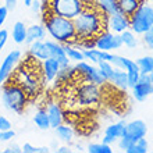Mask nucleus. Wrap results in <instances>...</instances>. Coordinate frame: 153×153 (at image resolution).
Wrapping results in <instances>:
<instances>
[{
    "label": "nucleus",
    "mask_w": 153,
    "mask_h": 153,
    "mask_svg": "<svg viewBox=\"0 0 153 153\" xmlns=\"http://www.w3.org/2000/svg\"><path fill=\"white\" fill-rule=\"evenodd\" d=\"M117 141H118V148H120V149H123V150L128 149L129 146H131V143H132V141H129L128 138H125V137L118 138Z\"/></svg>",
    "instance_id": "41"
},
{
    "label": "nucleus",
    "mask_w": 153,
    "mask_h": 153,
    "mask_svg": "<svg viewBox=\"0 0 153 153\" xmlns=\"http://www.w3.org/2000/svg\"><path fill=\"white\" fill-rule=\"evenodd\" d=\"M92 1L95 0H45L42 1V10L45 8L57 16L74 20Z\"/></svg>",
    "instance_id": "5"
},
{
    "label": "nucleus",
    "mask_w": 153,
    "mask_h": 153,
    "mask_svg": "<svg viewBox=\"0 0 153 153\" xmlns=\"http://www.w3.org/2000/svg\"><path fill=\"white\" fill-rule=\"evenodd\" d=\"M21 59H22V52L18 50V49H14V50L8 52L4 56L3 61L0 64V86L11 76V74L17 68L18 63L21 61Z\"/></svg>",
    "instance_id": "9"
},
{
    "label": "nucleus",
    "mask_w": 153,
    "mask_h": 153,
    "mask_svg": "<svg viewBox=\"0 0 153 153\" xmlns=\"http://www.w3.org/2000/svg\"><path fill=\"white\" fill-rule=\"evenodd\" d=\"M107 28L114 33L124 32L125 29H129V17L124 16L120 11L116 14H111V16H109V20H107Z\"/></svg>",
    "instance_id": "14"
},
{
    "label": "nucleus",
    "mask_w": 153,
    "mask_h": 153,
    "mask_svg": "<svg viewBox=\"0 0 153 153\" xmlns=\"http://www.w3.org/2000/svg\"><path fill=\"white\" fill-rule=\"evenodd\" d=\"M21 150L22 153H49L50 149L49 146H35L29 142H25L24 145L21 146Z\"/></svg>",
    "instance_id": "32"
},
{
    "label": "nucleus",
    "mask_w": 153,
    "mask_h": 153,
    "mask_svg": "<svg viewBox=\"0 0 153 153\" xmlns=\"http://www.w3.org/2000/svg\"><path fill=\"white\" fill-rule=\"evenodd\" d=\"M4 153H22L21 150V146L17 145V143H13V145H8L6 149L3 150Z\"/></svg>",
    "instance_id": "42"
},
{
    "label": "nucleus",
    "mask_w": 153,
    "mask_h": 153,
    "mask_svg": "<svg viewBox=\"0 0 153 153\" xmlns=\"http://www.w3.org/2000/svg\"><path fill=\"white\" fill-rule=\"evenodd\" d=\"M13 124L6 116H0V131H6V129H11Z\"/></svg>",
    "instance_id": "39"
},
{
    "label": "nucleus",
    "mask_w": 153,
    "mask_h": 153,
    "mask_svg": "<svg viewBox=\"0 0 153 153\" xmlns=\"http://www.w3.org/2000/svg\"><path fill=\"white\" fill-rule=\"evenodd\" d=\"M75 71H76V75L81 76L82 82H92V84H96L99 86H103L107 82L105 79V76L102 75L100 70L97 67H95V65L86 63L85 60L76 63Z\"/></svg>",
    "instance_id": "8"
},
{
    "label": "nucleus",
    "mask_w": 153,
    "mask_h": 153,
    "mask_svg": "<svg viewBox=\"0 0 153 153\" xmlns=\"http://www.w3.org/2000/svg\"><path fill=\"white\" fill-rule=\"evenodd\" d=\"M97 68L100 70L102 75L105 76V79H106V81H109L110 75H111V73H113L114 65L111 64L110 61H100V63L97 64Z\"/></svg>",
    "instance_id": "34"
},
{
    "label": "nucleus",
    "mask_w": 153,
    "mask_h": 153,
    "mask_svg": "<svg viewBox=\"0 0 153 153\" xmlns=\"http://www.w3.org/2000/svg\"><path fill=\"white\" fill-rule=\"evenodd\" d=\"M146 132H148V127H146L145 121L134 120V121H129V123H125L123 137L128 138L129 141L135 142L138 139H141V138H145Z\"/></svg>",
    "instance_id": "12"
},
{
    "label": "nucleus",
    "mask_w": 153,
    "mask_h": 153,
    "mask_svg": "<svg viewBox=\"0 0 153 153\" xmlns=\"http://www.w3.org/2000/svg\"><path fill=\"white\" fill-rule=\"evenodd\" d=\"M121 40H123V46L128 49H135L138 46V38L137 33L132 32L131 29H125L124 32L120 33Z\"/></svg>",
    "instance_id": "27"
},
{
    "label": "nucleus",
    "mask_w": 153,
    "mask_h": 153,
    "mask_svg": "<svg viewBox=\"0 0 153 153\" xmlns=\"http://www.w3.org/2000/svg\"><path fill=\"white\" fill-rule=\"evenodd\" d=\"M107 20H109V16L97 6L96 0L92 1L88 7H85L84 11L73 20L76 36H78L76 45L84 49L95 48L93 45L95 39L105 31H109Z\"/></svg>",
    "instance_id": "1"
},
{
    "label": "nucleus",
    "mask_w": 153,
    "mask_h": 153,
    "mask_svg": "<svg viewBox=\"0 0 153 153\" xmlns=\"http://www.w3.org/2000/svg\"><path fill=\"white\" fill-rule=\"evenodd\" d=\"M132 96L137 102H145L150 95H153V84L149 74H141L137 84L132 88Z\"/></svg>",
    "instance_id": "11"
},
{
    "label": "nucleus",
    "mask_w": 153,
    "mask_h": 153,
    "mask_svg": "<svg viewBox=\"0 0 153 153\" xmlns=\"http://www.w3.org/2000/svg\"><path fill=\"white\" fill-rule=\"evenodd\" d=\"M8 38H10V35H8V31H7V29L0 28V53H1V50H3L4 48H6Z\"/></svg>",
    "instance_id": "37"
},
{
    "label": "nucleus",
    "mask_w": 153,
    "mask_h": 153,
    "mask_svg": "<svg viewBox=\"0 0 153 153\" xmlns=\"http://www.w3.org/2000/svg\"><path fill=\"white\" fill-rule=\"evenodd\" d=\"M13 138H16V132L14 129H6V131H0V142H10Z\"/></svg>",
    "instance_id": "36"
},
{
    "label": "nucleus",
    "mask_w": 153,
    "mask_h": 153,
    "mask_svg": "<svg viewBox=\"0 0 153 153\" xmlns=\"http://www.w3.org/2000/svg\"><path fill=\"white\" fill-rule=\"evenodd\" d=\"M0 97H1V103L3 107L11 113L21 114L25 110L27 105L29 102V97L24 92V89L11 79H7L1 86H0Z\"/></svg>",
    "instance_id": "4"
},
{
    "label": "nucleus",
    "mask_w": 153,
    "mask_h": 153,
    "mask_svg": "<svg viewBox=\"0 0 153 153\" xmlns=\"http://www.w3.org/2000/svg\"><path fill=\"white\" fill-rule=\"evenodd\" d=\"M28 54L39 61L46 60L49 57V52H48L46 45H45V40H35L32 43H29Z\"/></svg>",
    "instance_id": "20"
},
{
    "label": "nucleus",
    "mask_w": 153,
    "mask_h": 153,
    "mask_svg": "<svg viewBox=\"0 0 153 153\" xmlns=\"http://www.w3.org/2000/svg\"><path fill=\"white\" fill-rule=\"evenodd\" d=\"M149 76H150V81H152V84H153V71L149 74Z\"/></svg>",
    "instance_id": "46"
},
{
    "label": "nucleus",
    "mask_w": 153,
    "mask_h": 153,
    "mask_svg": "<svg viewBox=\"0 0 153 153\" xmlns=\"http://www.w3.org/2000/svg\"><path fill=\"white\" fill-rule=\"evenodd\" d=\"M75 67L73 65H61L59 68V73H57V76H56V84L59 85H64V84H68V82H73L74 78H75Z\"/></svg>",
    "instance_id": "21"
},
{
    "label": "nucleus",
    "mask_w": 153,
    "mask_h": 153,
    "mask_svg": "<svg viewBox=\"0 0 153 153\" xmlns=\"http://www.w3.org/2000/svg\"><path fill=\"white\" fill-rule=\"evenodd\" d=\"M96 3L107 16L118 13V3H117V0H96Z\"/></svg>",
    "instance_id": "30"
},
{
    "label": "nucleus",
    "mask_w": 153,
    "mask_h": 153,
    "mask_svg": "<svg viewBox=\"0 0 153 153\" xmlns=\"http://www.w3.org/2000/svg\"><path fill=\"white\" fill-rule=\"evenodd\" d=\"M45 45L48 48V52H49V57H52L54 60H57V63L61 65H67L70 64V59L67 57L64 52V48L63 45L56 42V40H45Z\"/></svg>",
    "instance_id": "13"
},
{
    "label": "nucleus",
    "mask_w": 153,
    "mask_h": 153,
    "mask_svg": "<svg viewBox=\"0 0 153 153\" xmlns=\"http://www.w3.org/2000/svg\"><path fill=\"white\" fill-rule=\"evenodd\" d=\"M102 91L99 85L92 82H82L75 91V99L81 106H91L100 100Z\"/></svg>",
    "instance_id": "7"
},
{
    "label": "nucleus",
    "mask_w": 153,
    "mask_h": 153,
    "mask_svg": "<svg viewBox=\"0 0 153 153\" xmlns=\"http://www.w3.org/2000/svg\"><path fill=\"white\" fill-rule=\"evenodd\" d=\"M56 135L57 138L63 142H71L74 138V129L70 125L65 124H60L59 127H56Z\"/></svg>",
    "instance_id": "25"
},
{
    "label": "nucleus",
    "mask_w": 153,
    "mask_h": 153,
    "mask_svg": "<svg viewBox=\"0 0 153 153\" xmlns=\"http://www.w3.org/2000/svg\"><path fill=\"white\" fill-rule=\"evenodd\" d=\"M8 79L20 85L31 100L40 92L42 85H45L43 76H42V61L36 60L28 54V57L24 61L21 59L17 68L14 70V73L11 74Z\"/></svg>",
    "instance_id": "2"
},
{
    "label": "nucleus",
    "mask_w": 153,
    "mask_h": 153,
    "mask_svg": "<svg viewBox=\"0 0 153 153\" xmlns=\"http://www.w3.org/2000/svg\"><path fill=\"white\" fill-rule=\"evenodd\" d=\"M124 121H118V123H113L110 124L105 131V138H103V143H107V145H111L114 142H117L118 138L123 137V132H124Z\"/></svg>",
    "instance_id": "17"
},
{
    "label": "nucleus",
    "mask_w": 153,
    "mask_h": 153,
    "mask_svg": "<svg viewBox=\"0 0 153 153\" xmlns=\"http://www.w3.org/2000/svg\"><path fill=\"white\" fill-rule=\"evenodd\" d=\"M89 153H111L113 149L111 146L107 145V143H89L88 148H86Z\"/></svg>",
    "instance_id": "33"
},
{
    "label": "nucleus",
    "mask_w": 153,
    "mask_h": 153,
    "mask_svg": "<svg viewBox=\"0 0 153 153\" xmlns=\"http://www.w3.org/2000/svg\"><path fill=\"white\" fill-rule=\"evenodd\" d=\"M60 64L57 63V60L48 57L46 60L42 61V76H43V84H50L56 79L57 73H59Z\"/></svg>",
    "instance_id": "15"
},
{
    "label": "nucleus",
    "mask_w": 153,
    "mask_h": 153,
    "mask_svg": "<svg viewBox=\"0 0 153 153\" xmlns=\"http://www.w3.org/2000/svg\"><path fill=\"white\" fill-rule=\"evenodd\" d=\"M57 153H71V149L70 146H60L57 148Z\"/></svg>",
    "instance_id": "44"
},
{
    "label": "nucleus",
    "mask_w": 153,
    "mask_h": 153,
    "mask_svg": "<svg viewBox=\"0 0 153 153\" xmlns=\"http://www.w3.org/2000/svg\"><path fill=\"white\" fill-rule=\"evenodd\" d=\"M95 48L105 52H113L123 48V40L120 33H114L111 31H105L95 39Z\"/></svg>",
    "instance_id": "10"
},
{
    "label": "nucleus",
    "mask_w": 153,
    "mask_h": 153,
    "mask_svg": "<svg viewBox=\"0 0 153 153\" xmlns=\"http://www.w3.org/2000/svg\"><path fill=\"white\" fill-rule=\"evenodd\" d=\"M17 4H18V0H4V6L7 7L8 11H13V10H16Z\"/></svg>",
    "instance_id": "43"
},
{
    "label": "nucleus",
    "mask_w": 153,
    "mask_h": 153,
    "mask_svg": "<svg viewBox=\"0 0 153 153\" xmlns=\"http://www.w3.org/2000/svg\"><path fill=\"white\" fill-rule=\"evenodd\" d=\"M63 48H64V52H65V54H67V57L70 59V61H75V63H78V61L85 60L82 50L78 49V48H75L74 45H63Z\"/></svg>",
    "instance_id": "28"
},
{
    "label": "nucleus",
    "mask_w": 153,
    "mask_h": 153,
    "mask_svg": "<svg viewBox=\"0 0 153 153\" xmlns=\"http://www.w3.org/2000/svg\"><path fill=\"white\" fill-rule=\"evenodd\" d=\"M42 22L48 31V35L53 40L61 45H74L78 43V36L75 32L74 21L65 17L57 16L49 10H42Z\"/></svg>",
    "instance_id": "3"
},
{
    "label": "nucleus",
    "mask_w": 153,
    "mask_h": 153,
    "mask_svg": "<svg viewBox=\"0 0 153 153\" xmlns=\"http://www.w3.org/2000/svg\"><path fill=\"white\" fill-rule=\"evenodd\" d=\"M32 3V0H24V4L27 6V7H29V4Z\"/></svg>",
    "instance_id": "45"
},
{
    "label": "nucleus",
    "mask_w": 153,
    "mask_h": 153,
    "mask_svg": "<svg viewBox=\"0 0 153 153\" xmlns=\"http://www.w3.org/2000/svg\"><path fill=\"white\" fill-rule=\"evenodd\" d=\"M11 38H13V42L17 45L25 43V39H27V25L22 21L14 22V25L11 28Z\"/></svg>",
    "instance_id": "22"
},
{
    "label": "nucleus",
    "mask_w": 153,
    "mask_h": 153,
    "mask_svg": "<svg viewBox=\"0 0 153 153\" xmlns=\"http://www.w3.org/2000/svg\"><path fill=\"white\" fill-rule=\"evenodd\" d=\"M125 73H127V75H128V85L129 88H132L134 85L137 84L138 78H139V75H141V71H139V67H138L137 61L131 60V63L128 64V67H127V70H125Z\"/></svg>",
    "instance_id": "26"
},
{
    "label": "nucleus",
    "mask_w": 153,
    "mask_h": 153,
    "mask_svg": "<svg viewBox=\"0 0 153 153\" xmlns=\"http://www.w3.org/2000/svg\"><path fill=\"white\" fill-rule=\"evenodd\" d=\"M142 39H143V43L146 45V48L153 50V27H150L148 31L142 33Z\"/></svg>",
    "instance_id": "35"
},
{
    "label": "nucleus",
    "mask_w": 153,
    "mask_h": 153,
    "mask_svg": "<svg viewBox=\"0 0 153 153\" xmlns=\"http://www.w3.org/2000/svg\"><path fill=\"white\" fill-rule=\"evenodd\" d=\"M33 123L39 129L42 131H46V129H50V121H49V116L46 113L45 109H39L33 116Z\"/></svg>",
    "instance_id": "24"
},
{
    "label": "nucleus",
    "mask_w": 153,
    "mask_h": 153,
    "mask_svg": "<svg viewBox=\"0 0 153 153\" xmlns=\"http://www.w3.org/2000/svg\"><path fill=\"white\" fill-rule=\"evenodd\" d=\"M8 10H7V7L4 6V4H1L0 6V28L4 25V22L7 21V17H8Z\"/></svg>",
    "instance_id": "40"
},
{
    "label": "nucleus",
    "mask_w": 153,
    "mask_h": 153,
    "mask_svg": "<svg viewBox=\"0 0 153 153\" xmlns=\"http://www.w3.org/2000/svg\"><path fill=\"white\" fill-rule=\"evenodd\" d=\"M46 35H48V31H46L43 24H32L29 27H27L25 43L29 45L32 42H35V40H46Z\"/></svg>",
    "instance_id": "18"
},
{
    "label": "nucleus",
    "mask_w": 153,
    "mask_h": 153,
    "mask_svg": "<svg viewBox=\"0 0 153 153\" xmlns=\"http://www.w3.org/2000/svg\"><path fill=\"white\" fill-rule=\"evenodd\" d=\"M107 82L113 84L114 86L123 89V91L129 89L128 75H127V73H125L124 70L117 68V67H114V68H113V73H111V75H110V78H109V81H107Z\"/></svg>",
    "instance_id": "19"
},
{
    "label": "nucleus",
    "mask_w": 153,
    "mask_h": 153,
    "mask_svg": "<svg viewBox=\"0 0 153 153\" xmlns=\"http://www.w3.org/2000/svg\"><path fill=\"white\" fill-rule=\"evenodd\" d=\"M29 8L33 14H42V1L40 0H32V3L29 4Z\"/></svg>",
    "instance_id": "38"
},
{
    "label": "nucleus",
    "mask_w": 153,
    "mask_h": 153,
    "mask_svg": "<svg viewBox=\"0 0 153 153\" xmlns=\"http://www.w3.org/2000/svg\"><path fill=\"white\" fill-rule=\"evenodd\" d=\"M117 3H118V11L129 17L143 3V0H117Z\"/></svg>",
    "instance_id": "23"
},
{
    "label": "nucleus",
    "mask_w": 153,
    "mask_h": 153,
    "mask_svg": "<svg viewBox=\"0 0 153 153\" xmlns=\"http://www.w3.org/2000/svg\"><path fill=\"white\" fill-rule=\"evenodd\" d=\"M150 27H153V4L143 1L129 16V29L137 35H142Z\"/></svg>",
    "instance_id": "6"
},
{
    "label": "nucleus",
    "mask_w": 153,
    "mask_h": 153,
    "mask_svg": "<svg viewBox=\"0 0 153 153\" xmlns=\"http://www.w3.org/2000/svg\"><path fill=\"white\" fill-rule=\"evenodd\" d=\"M127 153H148L149 152V143L145 138H141L138 141L132 142L128 149H125Z\"/></svg>",
    "instance_id": "29"
},
{
    "label": "nucleus",
    "mask_w": 153,
    "mask_h": 153,
    "mask_svg": "<svg viewBox=\"0 0 153 153\" xmlns=\"http://www.w3.org/2000/svg\"><path fill=\"white\" fill-rule=\"evenodd\" d=\"M141 74H150L153 71V56H143L137 60Z\"/></svg>",
    "instance_id": "31"
},
{
    "label": "nucleus",
    "mask_w": 153,
    "mask_h": 153,
    "mask_svg": "<svg viewBox=\"0 0 153 153\" xmlns=\"http://www.w3.org/2000/svg\"><path fill=\"white\" fill-rule=\"evenodd\" d=\"M46 113L49 116V121H50V128H56L60 124H63L64 121V113L61 106L56 102H49V105L46 106Z\"/></svg>",
    "instance_id": "16"
}]
</instances>
